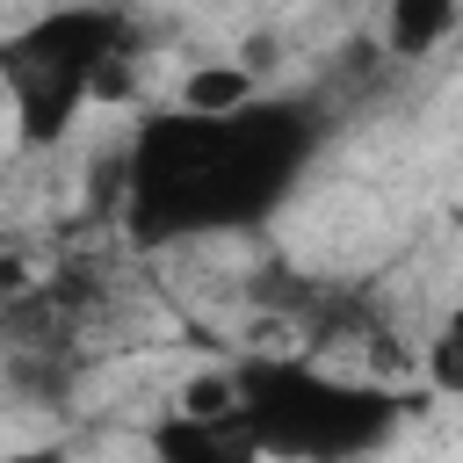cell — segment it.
I'll return each instance as SVG.
<instances>
[{
    "label": "cell",
    "mask_w": 463,
    "mask_h": 463,
    "mask_svg": "<svg viewBox=\"0 0 463 463\" xmlns=\"http://www.w3.org/2000/svg\"><path fill=\"white\" fill-rule=\"evenodd\" d=\"M326 145L318 94H253L239 109H159L130 130L123 232L130 246H174L203 232L268 224Z\"/></svg>",
    "instance_id": "cell-1"
},
{
    "label": "cell",
    "mask_w": 463,
    "mask_h": 463,
    "mask_svg": "<svg viewBox=\"0 0 463 463\" xmlns=\"http://www.w3.org/2000/svg\"><path fill=\"white\" fill-rule=\"evenodd\" d=\"M137 58H145V36L123 0H72V7H51V14L7 29L0 87L14 109V137L58 145L80 123V109L130 101Z\"/></svg>",
    "instance_id": "cell-2"
},
{
    "label": "cell",
    "mask_w": 463,
    "mask_h": 463,
    "mask_svg": "<svg viewBox=\"0 0 463 463\" xmlns=\"http://www.w3.org/2000/svg\"><path fill=\"white\" fill-rule=\"evenodd\" d=\"M232 405L253 427L260 456L289 463H347L376 456L405 427V391L369 383V376H333L304 354H239L232 362Z\"/></svg>",
    "instance_id": "cell-3"
},
{
    "label": "cell",
    "mask_w": 463,
    "mask_h": 463,
    "mask_svg": "<svg viewBox=\"0 0 463 463\" xmlns=\"http://www.w3.org/2000/svg\"><path fill=\"white\" fill-rule=\"evenodd\" d=\"M152 456H166V463H253L260 456L253 427L232 405V369L188 383V398L152 427Z\"/></svg>",
    "instance_id": "cell-4"
},
{
    "label": "cell",
    "mask_w": 463,
    "mask_h": 463,
    "mask_svg": "<svg viewBox=\"0 0 463 463\" xmlns=\"http://www.w3.org/2000/svg\"><path fill=\"white\" fill-rule=\"evenodd\" d=\"M463 22V0H383V58L412 65L427 51H441Z\"/></svg>",
    "instance_id": "cell-5"
},
{
    "label": "cell",
    "mask_w": 463,
    "mask_h": 463,
    "mask_svg": "<svg viewBox=\"0 0 463 463\" xmlns=\"http://www.w3.org/2000/svg\"><path fill=\"white\" fill-rule=\"evenodd\" d=\"M260 87H253V72L246 65H232V58H210V65H188L181 72V87H174V101L181 109H239V101H253Z\"/></svg>",
    "instance_id": "cell-6"
},
{
    "label": "cell",
    "mask_w": 463,
    "mask_h": 463,
    "mask_svg": "<svg viewBox=\"0 0 463 463\" xmlns=\"http://www.w3.org/2000/svg\"><path fill=\"white\" fill-rule=\"evenodd\" d=\"M420 362H427V391L463 398V304L441 311V326H434V340L420 347Z\"/></svg>",
    "instance_id": "cell-7"
}]
</instances>
